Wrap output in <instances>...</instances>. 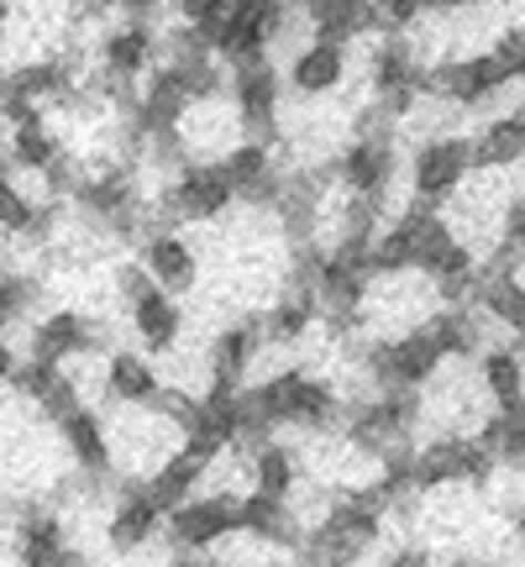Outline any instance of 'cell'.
<instances>
[{
  "label": "cell",
  "mask_w": 525,
  "mask_h": 567,
  "mask_svg": "<svg viewBox=\"0 0 525 567\" xmlns=\"http://www.w3.org/2000/svg\"><path fill=\"white\" fill-rule=\"evenodd\" d=\"M147 195H153L163 221L179 226V231H184V221H222L226 210H237V189L226 179L222 158H189L179 174H168Z\"/></svg>",
  "instance_id": "1"
},
{
  "label": "cell",
  "mask_w": 525,
  "mask_h": 567,
  "mask_svg": "<svg viewBox=\"0 0 525 567\" xmlns=\"http://www.w3.org/2000/svg\"><path fill=\"white\" fill-rule=\"evenodd\" d=\"M226 101L231 116L247 137L284 147V126H279V105H284V69L274 59H247V63H226Z\"/></svg>",
  "instance_id": "2"
},
{
  "label": "cell",
  "mask_w": 525,
  "mask_h": 567,
  "mask_svg": "<svg viewBox=\"0 0 525 567\" xmlns=\"http://www.w3.org/2000/svg\"><path fill=\"white\" fill-rule=\"evenodd\" d=\"M237 505H243V494H216V488L189 494L179 509H168V515H163V542H168V551L205 557V551L226 547V542L243 530Z\"/></svg>",
  "instance_id": "3"
},
{
  "label": "cell",
  "mask_w": 525,
  "mask_h": 567,
  "mask_svg": "<svg viewBox=\"0 0 525 567\" xmlns=\"http://www.w3.org/2000/svg\"><path fill=\"white\" fill-rule=\"evenodd\" d=\"M467 174H473V142L463 132H446V137H421L415 158H410V200L442 210L463 195Z\"/></svg>",
  "instance_id": "4"
},
{
  "label": "cell",
  "mask_w": 525,
  "mask_h": 567,
  "mask_svg": "<svg viewBox=\"0 0 525 567\" xmlns=\"http://www.w3.org/2000/svg\"><path fill=\"white\" fill-rule=\"evenodd\" d=\"M105 342V326H95L84 310H42L32 331H27V358H38V363H53V368H69L90 358V352H101Z\"/></svg>",
  "instance_id": "5"
},
{
  "label": "cell",
  "mask_w": 525,
  "mask_h": 567,
  "mask_svg": "<svg viewBox=\"0 0 525 567\" xmlns=\"http://www.w3.org/2000/svg\"><path fill=\"white\" fill-rule=\"evenodd\" d=\"M95 63H101V74L111 84L137 90L158 69V27L153 21H111V27H101Z\"/></svg>",
  "instance_id": "6"
},
{
  "label": "cell",
  "mask_w": 525,
  "mask_h": 567,
  "mask_svg": "<svg viewBox=\"0 0 525 567\" xmlns=\"http://www.w3.org/2000/svg\"><path fill=\"white\" fill-rule=\"evenodd\" d=\"M126 310V331H132V342H137V352H147V358H163V352H174V347L184 342V305L174 300V295H163L158 284H147L142 295H132V300L122 305Z\"/></svg>",
  "instance_id": "7"
},
{
  "label": "cell",
  "mask_w": 525,
  "mask_h": 567,
  "mask_svg": "<svg viewBox=\"0 0 525 567\" xmlns=\"http://www.w3.org/2000/svg\"><path fill=\"white\" fill-rule=\"evenodd\" d=\"M137 264L142 274L158 284L163 295H189L195 284H200V252H195V243L184 237L179 226L174 231H153V237H142L137 243Z\"/></svg>",
  "instance_id": "8"
},
{
  "label": "cell",
  "mask_w": 525,
  "mask_h": 567,
  "mask_svg": "<svg viewBox=\"0 0 525 567\" xmlns=\"http://www.w3.org/2000/svg\"><path fill=\"white\" fill-rule=\"evenodd\" d=\"M59 442L84 478H116V436L95 405H80L69 421H59Z\"/></svg>",
  "instance_id": "9"
},
{
  "label": "cell",
  "mask_w": 525,
  "mask_h": 567,
  "mask_svg": "<svg viewBox=\"0 0 525 567\" xmlns=\"http://www.w3.org/2000/svg\"><path fill=\"white\" fill-rule=\"evenodd\" d=\"M262 326L258 316H243V321H226L216 337H210V347H205V384L216 379V384H237L247 389V373L258 368L262 358Z\"/></svg>",
  "instance_id": "10"
},
{
  "label": "cell",
  "mask_w": 525,
  "mask_h": 567,
  "mask_svg": "<svg viewBox=\"0 0 525 567\" xmlns=\"http://www.w3.org/2000/svg\"><path fill=\"white\" fill-rule=\"evenodd\" d=\"M284 84L300 95V101H321V95H337L347 84V48L342 42H321L305 38L289 59H284Z\"/></svg>",
  "instance_id": "11"
},
{
  "label": "cell",
  "mask_w": 525,
  "mask_h": 567,
  "mask_svg": "<svg viewBox=\"0 0 525 567\" xmlns=\"http://www.w3.org/2000/svg\"><path fill=\"white\" fill-rule=\"evenodd\" d=\"M168 389L158 358H147L137 347H111L105 352V400H116L126 410H153L158 394Z\"/></svg>",
  "instance_id": "12"
},
{
  "label": "cell",
  "mask_w": 525,
  "mask_h": 567,
  "mask_svg": "<svg viewBox=\"0 0 525 567\" xmlns=\"http://www.w3.org/2000/svg\"><path fill=\"white\" fill-rule=\"evenodd\" d=\"M116 509H111V520H105V542L116 551H147L153 542H163V509L142 494V484H116Z\"/></svg>",
  "instance_id": "13"
},
{
  "label": "cell",
  "mask_w": 525,
  "mask_h": 567,
  "mask_svg": "<svg viewBox=\"0 0 525 567\" xmlns=\"http://www.w3.org/2000/svg\"><path fill=\"white\" fill-rule=\"evenodd\" d=\"M237 520H243V536H247V542L268 547L274 557H295V547H300V536H305V526L295 520V509L284 505V499L253 494V488H247L243 505H237Z\"/></svg>",
  "instance_id": "14"
},
{
  "label": "cell",
  "mask_w": 525,
  "mask_h": 567,
  "mask_svg": "<svg viewBox=\"0 0 525 567\" xmlns=\"http://www.w3.org/2000/svg\"><path fill=\"white\" fill-rule=\"evenodd\" d=\"M421 69L425 59L410 38H379L373 53H368V90H373V101L400 95V90H421Z\"/></svg>",
  "instance_id": "15"
},
{
  "label": "cell",
  "mask_w": 525,
  "mask_h": 567,
  "mask_svg": "<svg viewBox=\"0 0 525 567\" xmlns=\"http://www.w3.org/2000/svg\"><path fill=\"white\" fill-rule=\"evenodd\" d=\"M467 142H473V168H484V174H505L525 163V105L488 116Z\"/></svg>",
  "instance_id": "16"
},
{
  "label": "cell",
  "mask_w": 525,
  "mask_h": 567,
  "mask_svg": "<svg viewBox=\"0 0 525 567\" xmlns=\"http://www.w3.org/2000/svg\"><path fill=\"white\" fill-rule=\"evenodd\" d=\"M473 363H478L473 373H478L484 400L500 410V415H509V410L525 405V358L515 352V347H509V342H494V347H484Z\"/></svg>",
  "instance_id": "17"
},
{
  "label": "cell",
  "mask_w": 525,
  "mask_h": 567,
  "mask_svg": "<svg viewBox=\"0 0 525 567\" xmlns=\"http://www.w3.org/2000/svg\"><path fill=\"white\" fill-rule=\"evenodd\" d=\"M247 488H253V494H268V499H289V494L300 488V452L284 446L279 436L247 446Z\"/></svg>",
  "instance_id": "18"
},
{
  "label": "cell",
  "mask_w": 525,
  "mask_h": 567,
  "mask_svg": "<svg viewBox=\"0 0 525 567\" xmlns=\"http://www.w3.org/2000/svg\"><path fill=\"white\" fill-rule=\"evenodd\" d=\"M305 27L321 42H358L373 32V0H305Z\"/></svg>",
  "instance_id": "19"
},
{
  "label": "cell",
  "mask_w": 525,
  "mask_h": 567,
  "mask_svg": "<svg viewBox=\"0 0 525 567\" xmlns=\"http://www.w3.org/2000/svg\"><path fill=\"white\" fill-rule=\"evenodd\" d=\"M0 147H6V158H11V168H17V174H38V179L63 158V142H59V132H53V122H48V116H38V122H21V126H6Z\"/></svg>",
  "instance_id": "20"
},
{
  "label": "cell",
  "mask_w": 525,
  "mask_h": 567,
  "mask_svg": "<svg viewBox=\"0 0 525 567\" xmlns=\"http://www.w3.org/2000/svg\"><path fill=\"white\" fill-rule=\"evenodd\" d=\"M200 484H205V467L195 463V457H184V452H174L163 467H153L147 478H142V494L153 499V505L168 515V509H179L189 494H200Z\"/></svg>",
  "instance_id": "21"
},
{
  "label": "cell",
  "mask_w": 525,
  "mask_h": 567,
  "mask_svg": "<svg viewBox=\"0 0 525 567\" xmlns=\"http://www.w3.org/2000/svg\"><path fill=\"white\" fill-rule=\"evenodd\" d=\"M42 279L27 268H0V337H11L27 316H38Z\"/></svg>",
  "instance_id": "22"
},
{
  "label": "cell",
  "mask_w": 525,
  "mask_h": 567,
  "mask_svg": "<svg viewBox=\"0 0 525 567\" xmlns=\"http://www.w3.org/2000/svg\"><path fill=\"white\" fill-rule=\"evenodd\" d=\"M425 21V0H373V32L379 38H410Z\"/></svg>",
  "instance_id": "23"
},
{
  "label": "cell",
  "mask_w": 525,
  "mask_h": 567,
  "mask_svg": "<svg viewBox=\"0 0 525 567\" xmlns=\"http://www.w3.org/2000/svg\"><path fill=\"white\" fill-rule=\"evenodd\" d=\"M59 373H63V368H53V363H38V358H21L17 373H11V384H6V389L17 394L21 405H32V410H38L42 394H48L53 384H59Z\"/></svg>",
  "instance_id": "24"
},
{
  "label": "cell",
  "mask_w": 525,
  "mask_h": 567,
  "mask_svg": "<svg viewBox=\"0 0 525 567\" xmlns=\"http://www.w3.org/2000/svg\"><path fill=\"white\" fill-rule=\"evenodd\" d=\"M488 53L505 63V74L515 84H525V21H515V27H505L500 38L488 42Z\"/></svg>",
  "instance_id": "25"
},
{
  "label": "cell",
  "mask_w": 525,
  "mask_h": 567,
  "mask_svg": "<svg viewBox=\"0 0 525 567\" xmlns=\"http://www.w3.org/2000/svg\"><path fill=\"white\" fill-rule=\"evenodd\" d=\"M500 243L525 264V189L505 195V205H500Z\"/></svg>",
  "instance_id": "26"
},
{
  "label": "cell",
  "mask_w": 525,
  "mask_h": 567,
  "mask_svg": "<svg viewBox=\"0 0 525 567\" xmlns=\"http://www.w3.org/2000/svg\"><path fill=\"white\" fill-rule=\"evenodd\" d=\"M168 6V17H174V27H205L210 17H222V11H231L237 0H163Z\"/></svg>",
  "instance_id": "27"
},
{
  "label": "cell",
  "mask_w": 525,
  "mask_h": 567,
  "mask_svg": "<svg viewBox=\"0 0 525 567\" xmlns=\"http://www.w3.org/2000/svg\"><path fill=\"white\" fill-rule=\"evenodd\" d=\"M105 11H116L122 21H153L163 11V0H105Z\"/></svg>",
  "instance_id": "28"
},
{
  "label": "cell",
  "mask_w": 525,
  "mask_h": 567,
  "mask_svg": "<svg viewBox=\"0 0 525 567\" xmlns=\"http://www.w3.org/2000/svg\"><path fill=\"white\" fill-rule=\"evenodd\" d=\"M379 567H431V557H425V547H415V542H404V547H394Z\"/></svg>",
  "instance_id": "29"
},
{
  "label": "cell",
  "mask_w": 525,
  "mask_h": 567,
  "mask_svg": "<svg viewBox=\"0 0 525 567\" xmlns=\"http://www.w3.org/2000/svg\"><path fill=\"white\" fill-rule=\"evenodd\" d=\"M17 347H11V337H0V384H11V373H17Z\"/></svg>",
  "instance_id": "30"
},
{
  "label": "cell",
  "mask_w": 525,
  "mask_h": 567,
  "mask_svg": "<svg viewBox=\"0 0 525 567\" xmlns=\"http://www.w3.org/2000/svg\"><path fill=\"white\" fill-rule=\"evenodd\" d=\"M478 0H425V11H442V17H457V11H473Z\"/></svg>",
  "instance_id": "31"
},
{
  "label": "cell",
  "mask_w": 525,
  "mask_h": 567,
  "mask_svg": "<svg viewBox=\"0 0 525 567\" xmlns=\"http://www.w3.org/2000/svg\"><path fill=\"white\" fill-rule=\"evenodd\" d=\"M431 567H484V563H473V557H446V563H431Z\"/></svg>",
  "instance_id": "32"
},
{
  "label": "cell",
  "mask_w": 525,
  "mask_h": 567,
  "mask_svg": "<svg viewBox=\"0 0 525 567\" xmlns=\"http://www.w3.org/2000/svg\"><path fill=\"white\" fill-rule=\"evenodd\" d=\"M515 542H521V547H525V505L515 509Z\"/></svg>",
  "instance_id": "33"
},
{
  "label": "cell",
  "mask_w": 525,
  "mask_h": 567,
  "mask_svg": "<svg viewBox=\"0 0 525 567\" xmlns=\"http://www.w3.org/2000/svg\"><path fill=\"white\" fill-rule=\"evenodd\" d=\"M262 6H295V0H262Z\"/></svg>",
  "instance_id": "34"
}]
</instances>
